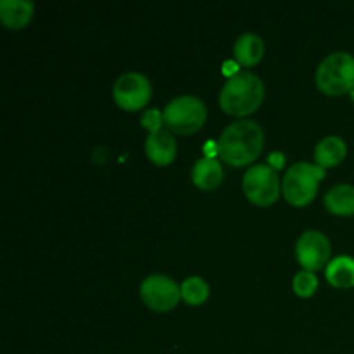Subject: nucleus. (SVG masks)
Listing matches in <instances>:
<instances>
[{
	"label": "nucleus",
	"mask_w": 354,
	"mask_h": 354,
	"mask_svg": "<svg viewBox=\"0 0 354 354\" xmlns=\"http://www.w3.org/2000/svg\"><path fill=\"white\" fill-rule=\"evenodd\" d=\"M35 6L31 0H2L0 2V19L9 30H21L33 17Z\"/></svg>",
	"instance_id": "obj_11"
},
{
	"label": "nucleus",
	"mask_w": 354,
	"mask_h": 354,
	"mask_svg": "<svg viewBox=\"0 0 354 354\" xmlns=\"http://www.w3.org/2000/svg\"><path fill=\"white\" fill-rule=\"evenodd\" d=\"M242 187H244L245 197L256 206H272L279 199L280 180L277 169L268 162L249 168V171L244 175Z\"/></svg>",
	"instance_id": "obj_6"
},
{
	"label": "nucleus",
	"mask_w": 354,
	"mask_h": 354,
	"mask_svg": "<svg viewBox=\"0 0 354 354\" xmlns=\"http://www.w3.org/2000/svg\"><path fill=\"white\" fill-rule=\"evenodd\" d=\"M152 95V86L147 76L142 73H124L116 80L113 97L124 111H138L149 102Z\"/></svg>",
	"instance_id": "obj_7"
},
{
	"label": "nucleus",
	"mask_w": 354,
	"mask_h": 354,
	"mask_svg": "<svg viewBox=\"0 0 354 354\" xmlns=\"http://www.w3.org/2000/svg\"><path fill=\"white\" fill-rule=\"evenodd\" d=\"M140 297L151 310L162 313L178 304L182 287L166 275H149L140 286Z\"/></svg>",
	"instance_id": "obj_8"
},
{
	"label": "nucleus",
	"mask_w": 354,
	"mask_h": 354,
	"mask_svg": "<svg viewBox=\"0 0 354 354\" xmlns=\"http://www.w3.org/2000/svg\"><path fill=\"white\" fill-rule=\"evenodd\" d=\"M145 152L147 158L158 166H168L176 158V142L168 130H158L149 133L145 140Z\"/></svg>",
	"instance_id": "obj_10"
},
{
	"label": "nucleus",
	"mask_w": 354,
	"mask_h": 354,
	"mask_svg": "<svg viewBox=\"0 0 354 354\" xmlns=\"http://www.w3.org/2000/svg\"><path fill=\"white\" fill-rule=\"evenodd\" d=\"M265 99V85L254 73H235L220 92V106L230 116L244 118L254 113Z\"/></svg>",
	"instance_id": "obj_2"
},
{
	"label": "nucleus",
	"mask_w": 354,
	"mask_h": 354,
	"mask_svg": "<svg viewBox=\"0 0 354 354\" xmlns=\"http://www.w3.org/2000/svg\"><path fill=\"white\" fill-rule=\"evenodd\" d=\"M223 180V168L214 158H203L192 169V182L203 190H213Z\"/></svg>",
	"instance_id": "obj_14"
},
{
	"label": "nucleus",
	"mask_w": 354,
	"mask_h": 354,
	"mask_svg": "<svg viewBox=\"0 0 354 354\" xmlns=\"http://www.w3.org/2000/svg\"><path fill=\"white\" fill-rule=\"evenodd\" d=\"M327 280L335 289L354 287V259L349 256H337L327 266Z\"/></svg>",
	"instance_id": "obj_16"
},
{
	"label": "nucleus",
	"mask_w": 354,
	"mask_h": 354,
	"mask_svg": "<svg viewBox=\"0 0 354 354\" xmlns=\"http://www.w3.org/2000/svg\"><path fill=\"white\" fill-rule=\"evenodd\" d=\"M346 142L341 137H325L324 140L318 142L317 149H315V159H317V165L322 168H334V166L341 165L342 159L346 158Z\"/></svg>",
	"instance_id": "obj_13"
},
{
	"label": "nucleus",
	"mask_w": 354,
	"mask_h": 354,
	"mask_svg": "<svg viewBox=\"0 0 354 354\" xmlns=\"http://www.w3.org/2000/svg\"><path fill=\"white\" fill-rule=\"evenodd\" d=\"M283 161H286V158H283L282 152H273V154H270V158H268V165L273 166L275 169L282 168Z\"/></svg>",
	"instance_id": "obj_20"
},
{
	"label": "nucleus",
	"mask_w": 354,
	"mask_h": 354,
	"mask_svg": "<svg viewBox=\"0 0 354 354\" xmlns=\"http://www.w3.org/2000/svg\"><path fill=\"white\" fill-rule=\"evenodd\" d=\"M325 176V169L311 162H296L287 169L282 182L283 196L287 203L296 207H304L317 196L320 180Z\"/></svg>",
	"instance_id": "obj_5"
},
{
	"label": "nucleus",
	"mask_w": 354,
	"mask_h": 354,
	"mask_svg": "<svg viewBox=\"0 0 354 354\" xmlns=\"http://www.w3.org/2000/svg\"><path fill=\"white\" fill-rule=\"evenodd\" d=\"M234 54L239 64L244 68H252L261 61L263 54H265V44L258 35L244 33L235 41Z\"/></svg>",
	"instance_id": "obj_12"
},
{
	"label": "nucleus",
	"mask_w": 354,
	"mask_h": 354,
	"mask_svg": "<svg viewBox=\"0 0 354 354\" xmlns=\"http://www.w3.org/2000/svg\"><path fill=\"white\" fill-rule=\"evenodd\" d=\"M263 145V128L252 120H239L225 128L218 140L216 152L227 165L242 168L261 154Z\"/></svg>",
	"instance_id": "obj_1"
},
{
	"label": "nucleus",
	"mask_w": 354,
	"mask_h": 354,
	"mask_svg": "<svg viewBox=\"0 0 354 354\" xmlns=\"http://www.w3.org/2000/svg\"><path fill=\"white\" fill-rule=\"evenodd\" d=\"M317 86L332 97L342 95L354 88V55L334 52L320 62L317 69Z\"/></svg>",
	"instance_id": "obj_4"
},
{
	"label": "nucleus",
	"mask_w": 354,
	"mask_h": 354,
	"mask_svg": "<svg viewBox=\"0 0 354 354\" xmlns=\"http://www.w3.org/2000/svg\"><path fill=\"white\" fill-rule=\"evenodd\" d=\"M325 207L330 213L339 214V216H349L354 214V187L342 183L335 185L325 194L324 197Z\"/></svg>",
	"instance_id": "obj_15"
},
{
	"label": "nucleus",
	"mask_w": 354,
	"mask_h": 354,
	"mask_svg": "<svg viewBox=\"0 0 354 354\" xmlns=\"http://www.w3.org/2000/svg\"><path fill=\"white\" fill-rule=\"evenodd\" d=\"M296 256L299 265L306 272H317L324 268L330 258V241L322 232H304L296 242Z\"/></svg>",
	"instance_id": "obj_9"
},
{
	"label": "nucleus",
	"mask_w": 354,
	"mask_h": 354,
	"mask_svg": "<svg viewBox=\"0 0 354 354\" xmlns=\"http://www.w3.org/2000/svg\"><path fill=\"white\" fill-rule=\"evenodd\" d=\"M292 287H294V292H296L297 296L310 297L313 296L315 290H317L318 279L315 277V273L303 270V272H299L296 277H294Z\"/></svg>",
	"instance_id": "obj_18"
},
{
	"label": "nucleus",
	"mask_w": 354,
	"mask_h": 354,
	"mask_svg": "<svg viewBox=\"0 0 354 354\" xmlns=\"http://www.w3.org/2000/svg\"><path fill=\"white\" fill-rule=\"evenodd\" d=\"M180 287H182V297L190 306H199L209 296V286L201 277H189Z\"/></svg>",
	"instance_id": "obj_17"
},
{
	"label": "nucleus",
	"mask_w": 354,
	"mask_h": 354,
	"mask_svg": "<svg viewBox=\"0 0 354 354\" xmlns=\"http://www.w3.org/2000/svg\"><path fill=\"white\" fill-rule=\"evenodd\" d=\"M349 95H351V99H353V102H354V88L351 90V92H349Z\"/></svg>",
	"instance_id": "obj_21"
},
{
	"label": "nucleus",
	"mask_w": 354,
	"mask_h": 354,
	"mask_svg": "<svg viewBox=\"0 0 354 354\" xmlns=\"http://www.w3.org/2000/svg\"><path fill=\"white\" fill-rule=\"evenodd\" d=\"M142 124L144 128H147L151 133L154 131L161 130V124H162V113L159 109H151V111H145L142 114Z\"/></svg>",
	"instance_id": "obj_19"
},
{
	"label": "nucleus",
	"mask_w": 354,
	"mask_h": 354,
	"mask_svg": "<svg viewBox=\"0 0 354 354\" xmlns=\"http://www.w3.org/2000/svg\"><path fill=\"white\" fill-rule=\"evenodd\" d=\"M207 111L203 100L194 95L175 97L162 111V124L178 135L196 133L206 123Z\"/></svg>",
	"instance_id": "obj_3"
}]
</instances>
